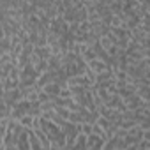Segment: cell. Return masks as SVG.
Instances as JSON below:
<instances>
[{"label":"cell","instance_id":"7a4b0ae2","mask_svg":"<svg viewBox=\"0 0 150 150\" xmlns=\"http://www.w3.org/2000/svg\"><path fill=\"white\" fill-rule=\"evenodd\" d=\"M16 148L18 150H30V141H28V129H23L20 138L16 139Z\"/></svg>","mask_w":150,"mask_h":150},{"label":"cell","instance_id":"3957f363","mask_svg":"<svg viewBox=\"0 0 150 150\" xmlns=\"http://www.w3.org/2000/svg\"><path fill=\"white\" fill-rule=\"evenodd\" d=\"M110 32L117 37V39H131V32L122 25V27H110Z\"/></svg>","mask_w":150,"mask_h":150},{"label":"cell","instance_id":"4fadbf2b","mask_svg":"<svg viewBox=\"0 0 150 150\" xmlns=\"http://www.w3.org/2000/svg\"><path fill=\"white\" fill-rule=\"evenodd\" d=\"M4 150H18V148H16V145H14V146H7V148H4Z\"/></svg>","mask_w":150,"mask_h":150},{"label":"cell","instance_id":"30bf717a","mask_svg":"<svg viewBox=\"0 0 150 150\" xmlns=\"http://www.w3.org/2000/svg\"><path fill=\"white\" fill-rule=\"evenodd\" d=\"M92 134H94V136H99V138H103V139H106V132H104L97 124L92 125Z\"/></svg>","mask_w":150,"mask_h":150},{"label":"cell","instance_id":"6da1fadb","mask_svg":"<svg viewBox=\"0 0 150 150\" xmlns=\"http://www.w3.org/2000/svg\"><path fill=\"white\" fill-rule=\"evenodd\" d=\"M23 99V96H21V92H20V88H14V90H7V92H4V104L6 106H9L11 110L16 106V103H20Z\"/></svg>","mask_w":150,"mask_h":150},{"label":"cell","instance_id":"52a82bcc","mask_svg":"<svg viewBox=\"0 0 150 150\" xmlns=\"http://www.w3.org/2000/svg\"><path fill=\"white\" fill-rule=\"evenodd\" d=\"M34 55H35L39 60H48V58L51 57V51H50L48 46H44V48H34Z\"/></svg>","mask_w":150,"mask_h":150},{"label":"cell","instance_id":"5b68a950","mask_svg":"<svg viewBox=\"0 0 150 150\" xmlns=\"http://www.w3.org/2000/svg\"><path fill=\"white\" fill-rule=\"evenodd\" d=\"M46 62H48V71H51V72H55V71H58V69L62 67V58H60V55H51Z\"/></svg>","mask_w":150,"mask_h":150},{"label":"cell","instance_id":"277c9868","mask_svg":"<svg viewBox=\"0 0 150 150\" xmlns=\"http://www.w3.org/2000/svg\"><path fill=\"white\" fill-rule=\"evenodd\" d=\"M87 67H88L90 71H94L96 74H101V72H104V71H108V67H106V64H104V62H101L99 58H96V60H92V62H88V64H87Z\"/></svg>","mask_w":150,"mask_h":150},{"label":"cell","instance_id":"9c48e42d","mask_svg":"<svg viewBox=\"0 0 150 150\" xmlns=\"http://www.w3.org/2000/svg\"><path fill=\"white\" fill-rule=\"evenodd\" d=\"M18 122H20L25 129H30V127H32V122H34V117H30V115H23Z\"/></svg>","mask_w":150,"mask_h":150},{"label":"cell","instance_id":"8fae6325","mask_svg":"<svg viewBox=\"0 0 150 150\" xmlns=\"http://www.w3.org/2000/svg\"><path fill=\"white\" fill-rule=\"evenodd\" d=\"M37 101H39V104H44V103H50V101H51V97H50L48 94H44V92L41 90V92L37 94Z\"/></svg>","mask_w":150,"mask_h":150},{"label":"cell","instance_id":"8992f818","mask_svg":"<svg viewBox=\"0 0 150 150\" xmlns=\"http://www.w3.org/2000/svg\"><path fill=\"white\" fill-rule=\"evenodd\" d=\"M60 90H62V88H60L57 83H50V85L42 87V92L48 94L50 97H58V96H60Z\"/></svg>","mask_w":150,"mask_h":150},{"label":"cell","instance_id":"ba28073f","mask_svg":"<svg viewBox=\"0 0 150 150\" xmlns=\"http://www.w3.org/2000/svg\"><path fill=\"white\" fill-rule=\"evenodd\" d=\"M11 39L9 37H4L0 39V55H6V53H11Z\"/></svg>","mask_w":150,"mask_h":150},{"label":"cell","instance_id":"7c38bea8","mask_svg":"<svg viewBox=\"0 0 150 150\" xmlns=\"http://www.w3.org/2000/svg\"><path fill=\"white\" fill-rule=\"evenodd\" d=\"M55 113L64 120H67V117H69V110H65V108H55Z\"/></svg>","mask_w":150,"mask_h":150}]
</instances>
